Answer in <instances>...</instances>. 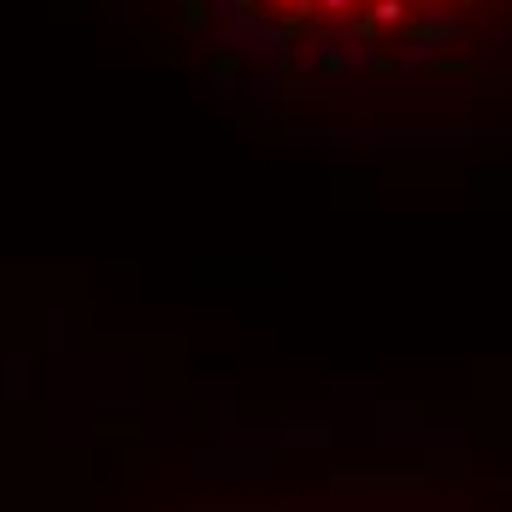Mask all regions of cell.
<instances>
[{
    "mask_svg": "<svg viewBox=\"0 0 512 512\" xmlns=\"http://www.w3.org/2000/svg\"><path fill=\"white\" fill-rule=\"evenodd\" d=\"M236 95L424 118L512 101V0H165Z\"/></svg>",
    "mask_w": 512,
    "mask_h": 512,
    "instance_id": "6da1fadb",
    "label": "cell"
}]
</instances>
